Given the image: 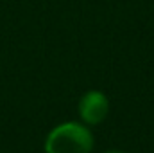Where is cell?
Here are the masks:
<instances>
[{"label": "cell", "instance_id": "1", "mask_svg": "<svg viewBox=\"0 0 154 153\" xmlns=\"http://www.w3.org/2000/svg\"><path fill=\"white\" fill-rule=\"evenodd\" d=\"M93 133L86 124L63 122L50 130L45 139V153H91Z\"/></svg>", "mask_w": 154, "mask_h": 153}, {"label": "cell", "instance_id": "2", "mask_svg": "<svg viewBox=\"0 0 154 153\" xmlns=\"http://www.w3.org/2000/svg\"><path fill=\"white\" fill-rule=\"evenodd\" d=\"M109 114V99L100 90H88L79 99V117L86 126L100 124Z\"/></svg>", "mask_w": 154, "mask_h": 153}, {"label": "cell", "instance_id": "3", "mask_svg": "<svg viewBox=\"0 0 154 153\" xmlns=\"http://www.w3.org/2000/svg\"><path fill=\"white\" fill-rule=\"evenodd\" d=\"M104 153H127V151H120V150H109V151H104Z\"/></svg>", "mask_w": 154, "mask_h": 153}]
</instances>
